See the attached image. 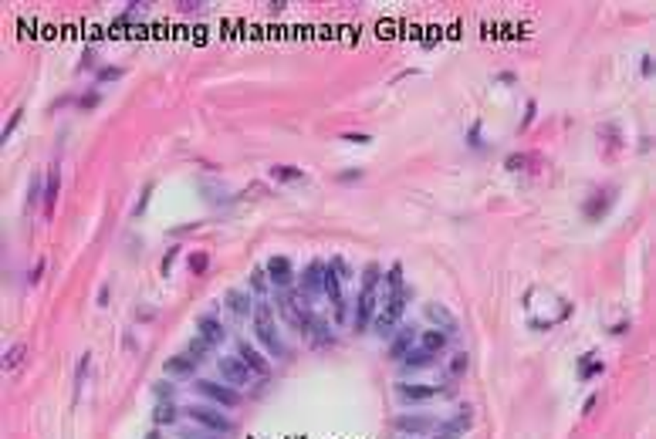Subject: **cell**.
I'll return each mask as SVG.
<instances>
[{"label": "cell", "mask_w": 656, "mask_h": 439, "mask_svg": "<svg viewBox=\"0 0 656 439\" xmlns=\"http://www.w3.org/2000/svg\"><path fill=\"white\" fill-rule=\"evenodd\" d=\"M254 332L261 338V345L267 348V355L274 359H285V341L278 338V328H274V304L267 301H254Z\"/></svg>", "instance_id": "6da1fadb"}, {"label": "cell", "mask_w": 656, "mask_h": 439, "mask_svg": "<svg viewBox=\"0 0 656 439\" xmlns=\"http://www.w3.org/2000/svg\"><path fill=\"white\" fill-rule=\"evenodd\" d=\"M410 294H413L410 287H399V291H393V294H389V301L382 304V311H376L372 328H376V335H379V338H393L396 335V325H399V318H403V311H406Z\"/></svg>", "instance_id": "7a4b0ae2"}, {"label": "cell", "mask_w": 656, "mask_h": 439, "mask_svg": "<svg viewBox=\"0 0 656 439\" xmlns=\"http://www.w3.org/2000/svg\"><path fill=\"white\" fill-rule=\"evenodd\" d=\"M278 311L285 314V321H288L294 332H308L312 328V304H308V298L301 294V291H288V294H281L278 298Z\"/></svg>", "instance_id": "3957f363"}, {"label": "cell", "mask_w": 656, "mask_h": 439, "mask_svg": "<svg viewBox=\"0 0 656 439\" xmlns=\"http://www.w3.org/2000/svg\"><path fill=\"white\" fill-rule=\"evenodd\" d=\"M183 413L190 415L193 422H200L203 429L217 433V436H230V433H234V422L220 413V409H213V406H200V402H193V406H186Z\"/></svg>", "instance_id": "277c9868"}, {"label": "cell", "mask_w": 656, "mask_h": 439, "mask_svg": "<svg viewBox=\"0 0 656 439\" xmlns=\"http://www.w3.org/2000/svg\"><path fill=\"white\" fill-rule=\"evenodd\" d=\"M193 388H196L203 399H210V402H217V406H224V409H237V406H240V392L230 388V386H220V382H210V379H196Z\"/></svg>", "instance_id": "5b68a950"}, {"label": "cell", "mask_w": 656, "mask_h": 439, "mask_svg": "<svg viewBox=\"0 0 656 439\" xmlns=\"http://www.w3.org/2000/svg\"><path fill=\"white\" fill-rule=\"evenodd\" d=\"M217 372H220V379H224V382H227L230 388L251 386V368L240 362L237 355H227V359L220 355V359H217Z\"/></svg>", "instance_id": "8992f818"}, {"label": "cell", "mask_w": 656, "mask_h": 439, "mask_svg": "<svg viewBox=\"0 0 656 439\" xmlns=\"http://www.w3.org/2000/svg\"><path fill=\"white\" fill-rule=\"evenodd\" d=\"M237 359L247 365V368H251V375H258V379H267V375H271V365H267V359H264V355L254 348V345H251V341H247V338H240V341H237Z\"/></svg>", "instance_id": "52a82bcc"}, {"label": "cell", "mask_w": 656, "mask_h": 439, "mask_svg": "<svg viewBox=\"0 0 656 439\" xmlns=\"http://www.w3.org/2000/svg\"><path fill=\"white\" fill-rule=\"evenodd\" d=\"M393 429H399V433H410V436H426V433H437V429H440V422H437V419H430V415H396Z\"/></svg>", "instance_id": "ba28073f"}, {"label": "cell", "mask_w": 656, "mask_h": 439, "mask_svg": "<svg viewBox=\"0 0 656 439\" xmlns=\"http://www.w3.org/2000/svg\"><path fill=\"white\" fill-rule=\"evenodd\" d=\"M264 270H267V281L278 287V291H285V287L294 284V264H291L288 257H271Z\"/></svg>", "instance_id": "9c48e42d"}, {"label": "cell", "mask_w": 656, "mask_h": 439, "mask_svg": "<svg viewBox=\"0 0 656 439\" xmlns=\"http://www.w3.org/2000/svg\"><path fill=\"white\" fill-rule=\"evenodd\" d=\"M372 318H376V291L362 287V291H359V301H355V318H352V328H355V332H366L369 325H372Z\"/></svg>", "instance_id": "30bf717a"}, {"label": "cell", "mask_w": 656, "mask_h": 439, "mask_svg": "<svg viewBox=\"0 0 656 439\" xmlns=\"http://www.w3.org/2000/svg\"><path fill=\"white\" fill-rule=\"evenodd\" d=\"M321 281H325V264H321V260H312V264L305 267V274H301V287H298V291L312 301L318 291H321Z\"/></svg>", "instance_id": "8fae6325"}, {"label": "cell", "mask_w": 656, "mask_h": 439, "mask_svg": "<svg viewBox=\"0 0 656 439\" xmlns=\"http://www.w3.org/2000/svg\"><path fill=\"white\" fill-rule=\"evenodd\" d=\"M196 332H200V338L207 341V345H220L224 338H227V328H224V321H217L213 314H200L196 318Z\"/></svg>", "instance_id": "7c38bea8"}, {"label": "cell", "mask_w": 656, "mask_h": 439, "mask_svg": "<svg viewBox=\"0 0 656 439\" xmlns=\"http://www.w3.org/2000/svg\"><path fill=\"white\" fill-rule=\"evenodd\" d=\"M413 341H417V328L413 325H406V328H399L393 338H389V359H406L410 355V348H413Z\"/></svg>", "instance_id": "4fadbf2b"}, {"label": "cell", "mask_w": 656, "mask_h": 439, "mask_svg": "<svg viewBox=\"0 0 656 439\" xmlns=\"http://www.w3.org/2000/svg\"><path fill=\"white\" fill-rule=\"evenodd\" d=\"M437 392H440V386H406V382H399L396 386V399L399 402H426Z\"/></svg>", "instance_id": "5bb4252c"}, {"label": "cell", "mask_w": 656, "mask_h": 439, "mask_svg": "<svg viewBox=\"0 0 656 439\" xmlns=\"http://www.w3.org/2000/svg\"><path fill=\"white\" fill-rule=\"evenodd\" d=\"M162 372H166L169 379H193L196 362H193L190 355H173V359H166V362H162Z\"/></svg>", "instance_id": "9a60e30c"}, {"label": "cell", "mask_w": 656, "mask_h": 439, "mask_svg": "<svg viewBox=\"0 0 656 439\" xmlns=\"http://www.w3.org/2000/svg\"><path fill=\"white\" fill-rule=\"evenodd\" d=\"M224 301H227V308L234 311L237 318L254 314V301H251V294H247V291H240V287H230V291L224 294Z\"/></svg>", "instance_id": "2e32d148"}, {"label": "cell", "mask_w": 656, "mask_h": 439, "mask_svg": "<svg viewBox=\"0 0 656 439\" xmlns=\"http://www.w3.org/2000/svg\"><path fill=\"white\" fill-rule=\"evenodd\" d=\"M423 314H426V318H430V321H433L440 332H446V335H453V332H457V318H453L444 304H426V308H423Z\"/></svg>", "instance_id": "e0dca14e"}, {"label": "cell", "mask_w": 656, "mask_h": 439, "mask_svg": "<svg viewBox=\"0 0 656 439\" xmlns=\"http://www.w3.org/2000/svg\"><path fill=\"white\" fill-rule=\"evenodd\" d=\"M471 422H473V409H471V406H464V409L453 415V419L440 422V429H437V433H453V436H460L464 429H471Z\"/></svg>", "instance_id": "ac0fdd59"}, {"label": "cell", "mask_w": 656, "mask_h": 439, "mask_svg": "<svg viewBox=\"0 0 656 439\" xmlns=\"http://www.w3.org/2000/svg\"><path fill=\"white\" fill-rule=\"evenodd\" d=\"M612 193H616V189H609V186H605V189H599V193H592V200L585 203V216H589V220L603 216L605 209H609V203H612Z\"/></svg>", "instance_id": "d6986e66"}, {"label": "cell", "mask_w": 656, "mask_h": 439, "mask_svg": "<svg viewBox=\"0 0 656 439\" xmlns=\"http://www.w3.org/2000/svg\"><path fill=\"white\" fill-rule=\"evenodd\" d=\"M467 365H471V355H467V352H453L450 362H446V382H457V379L467 372Z\"/></svg>", "instance_id": "ffe728a7"}, {"label": "cell", "mask_w": 656, "mask_h": 439, "mask_svg": "<svg viewBox=\"0 0 656 439\" xmlns=\"http://www.w3.org/2000/svg\"><path fill=\"white\" fill-rule=\"evenodd\" d=\"M446 332H440V328H433V332H423V338H420V348H426V352H444L446 348Z\"/></svg>", "instance_id": "44dd1931"}, {"label": "cell", "mask_w": 656, "mask_h": 439, "mask_svg": "<svg viewBox=\"0 0 656 439\" xmlns=\"http://www.w3.org/2000/svg\"><path fill=\"white\" fill-rule=\"evenodd\" d=\"M433 362H437V355L426 352V348H410V355L403 359L406 368H426V365H433Z\"/></svg>", "instance_id": "7402d4cb"}, {"label": "cell", "mask_w": 656, "mask_h": 439, "mask_svg": "<svg viewBox=\"0 0 656 439\" xmlns=\"http://www.w3.org/2000/svg\"><path fill=\"white\" fill-rule=\"evenodd\" d=\"M54 200H58V166L48 173V180H44V213H48V216H51V209H54Z\"/></svg>", "instance_id": "603a6c76"}, {"label": "cell", "mask_w": 656, "mask_h": 439, "mask_svg": "<svg viewBox=\"0 0 656 439\" xmlns=\"http://www.w3.org/2000/svg\"><path fill=\"white\" fill-rule=\"evenodd\" d=\"M176 419H180V413H176L173 402H159L156 413H153V422H156V426H173Z\"/></svg>", "instance_id": "cb8c5ba5"}, {"label": "cell", "mask_w": 656, "mask_h": 439, "mask_svg": "<svg viewBox=\"0 0 656 439\" xmlns=\"http://www.w3.org/2000/svg\"><path fill=\"white\" fill-rule=\"evenodd\" d=\"M271 180H278V182H301V180H305V173H301V169H294V166H271Z\"/></svg>", "instance_id": "d4e9b609"}, {"label": "cell", "mask_w": 656, "mask_h": 439, "mask_svg": "<svg viewBox=\"0 0 656 439\" xmlns=\"http://www.w3.org/2000/svg\"><path fill=\"white\" fill-rule=\"evenodd\" d=\"M308 332H312V345H315V348L332 345V328H328L325 321H312V328H308Z\"/></svg>", "instance_id": "484cf974"}, {"label": "cell", "mask_w": 656, "mask_h": 439, "mask_svg": "<svg viewBox=\"0 0 656 439\" xmlns=\"http://www.w3.org/2000/svg\"><path fill=\"white\" fill-rule=\"evenodd\" d=\"M41 203H44V182H41V176H34L27 186V209H37Z\"/></svg>", "instance_id": "4316f807"}, {"label": "cell", "mask_w": 656, "mask_h": 439, "mask_svg": "<svg viewBox=\"0 0 656 439\" xmlns=\"http://www.w3.org/2000/svg\"><path fill=\"white\" fill-rule=\"evenodd\" d=\"M27 355V345H14V348H7V355H3V372H14L17 365L24 362Z\"/></svg>", "instance_id": "83f0119b"}, {"label": "cell", "mask_w": 656, "mask_h": 439, "mask_svg": "<svg viewBox=\"0 0 656 439\" xmlns=\"http://www.w3.org/2000/svg\"><path fill=\"white\" fill-rule=\"evenodd\" d=\"M596 372H603V362H599L596 355H582V362H578V379H592Z\"/></svg>", "instance_id": "f1b7e54d"}, {"label": "cell", "mask_w": 656, "mask_h": 439, "mask_svg": "<svg viewBox=\"0 0 656 439\" xmlns=\"http://www.w3.org/2000/svg\"><path fill=\"white\" fill-rule=\"evenodd\" d=\"M186 355H190L193 362L200 365L203 359H207V355H210V345H207L203 338H193V341H190V348H186Z\"/></svg>", "instance_id": "f546056e"}, {"label": "cell", "mask_w": 656, "mask_h": 439, "mask_svg": "<svg viewBox=\"0 0 656 439\" xmlns=\"http://www.w3.org/2000/svg\"><path fill=\"white\" fill-rule=\"evenodd\" d=\"M153 395H156L159 402H173V395H176V386H169L166 379H162V382H153Z\"/></svg>", "instance_id": "4dcf8cb0"}, {"label": "cell", "mask_w": 656, "mask_h": 439, "mask_svg": "<svg viewBox=\"0 0 656 439\" xmlns=\"http://www.w3.org/2000/svg\"><path fill=\"white\" fill-rule=\"evenodd\" d=\"M251 291H254V294H264V291H267V270H264V267H254V270H251Z\"/></svg>", "instance_id": "1f68e13d"}, {"label": "cell", "mask_w": 656, "mask_h": 439, "mask_svg": "<svg viewBox=\"0 0 656 439\" xmlns=\"http://www.w3.org/2000/svg\"><path fill=\"white\" fill-rule=\"evenodd\" d=\"M379 264H366V270H362V287H369V291H376V284H379Z\"/></svg>", "instance_id": "d6a6232c"}, {"label": "cell", "mask_w": 656, "mask_h": 439, "mask_svg": "<svg viewBox=\"0 0 656 439\" xmlns=\"http://www.w3.org/2000/svg\"><path fill=\"white\" fill-rule=\"evenodd\" d=\"M186 264H190V270H193V274H203V270H207V264H210V257H207L203 250H196V254H190V260H186Z\"/></svg>", "instance_id": "836d02e7"}, {"label": "cell", "mask_w": 656, "mask_h": 439, "mask_svg": "<svg viewBox=\"0 0 656 439\" xmlns=\"http://www.w3.org/2000/svg\"><path fill=\"white\" fill-rule=\"evenodd\" d=\"M386 284H389V291H399V287H403V267H399V264H393V267H389Z\"/></svg>", "instance_id": "e575fe53"}, {"label": "cell", "mask_w": 656, "mask_h": 439, "mask_svg": "<svg viewBox=\"0 0 656 439\" xmlns=\"http://www.w3.org/2000/svg\"><path fill=\"white\" fill-rule=\"evenodd\" d=\"M21 115H24V112H21V108H17V112H14V115H10V122H7V129L0 132V142H7V139H10V135H14V129H17V126H21Z\"/></svg>", "instance_id": "d590c367"}, {"label": "cell", "mask_w": 656, "mask_h": 439, "mask_svg": "<svg viewBox=\"0 0 656 439\" xmlns=\"http://www.w3.org/2000/svg\"><path fill=\"white\" fill-rule=\"evenodd\" d=\"M88 359H92V355L85 352V355H81V362H78V372H75V392L81 388V382H85V375H88Z\"/></svg>", "instance_id": "8d00e7d4"}, {"label": "cell", "mask_w": 656, "mask_h": 439, "mask_svg": "<svg viewBox=\"0 0 656 439\" xmlns=\"http://www.w3.org/2000/svg\"><path fill=\"white\" fill-rule=\"evenodd\" d=\"M504 166H507L511 173H518V169H525V166H528V155H511V159H507Z\"/></svg>", "instance_id": "74e56055"}, {"label": "cell", "mask_w": 656, "mask_h": 439, "mask_svg": "<svg viewBox=\"0 0 656 439\" xmlns=\"http://www.w3.org/2000/svg\"><path fill=\"white\" fill-rule=\"evenodd\" d=\"M115 78H122V68H102L99 71V85L102 81H115Z\"/></svg>", "instance_id": "f35d334b"}, {"label": "cell", "mask_w": 656, "mask_h": 439, "mask_svg": "<svg viewBox=\"0 0 656 439\" xmlns=\"http://www.w3.org/2000/svg\"><path fill=\"white\" fill-rule=\"evenodd\" d=\"M531 122H535V102H528V105H525V122H521V129H528Z\"/></svg>", "instance_id": "ab89813d"}, {"label": "cell", "mask_w": 656, "mask_h": 439, "mask_svg": "<svg viewBox=\"0 0 656 439\" xmlns=\"http://www.w3.org/2000/svg\"><path fill=\"white\" fill-rule=\"evenodd\" d=\"M41 274H44V260H37V264H34V274H31V284H37V281H41Z\"/></svg>", "instance_id": "60d3db41"}, {"label": "cell", "mask_w": 656, "mask_h": 439, "mask_svg": "<svg viewBox=\"0 0 656 439\" xmlns=\"http://www.w3.org/2000/svg\"><path fill=\"white\" fill-rule=\"evenodd\" d=\"M95 105H99V92H92V95L81 98V108H95Z\"/></svg>", "instance_id": "b9f144b4"}, {"label": "cell", "mask_w": 656, "mask_h": 439, "mask_svg": "<svg viewBox=\"0 0 656 439\" xmlns=\"http://www.w3.org/2000/svg\"><path fill=\"white\" fill-rule=\"evenodd\" d=\"M643 75H653V54H643Z\"/></svg>", "instance_id": "7bdbcfd3"}, {"label": "cell", "mask_w": 656, "mask_h": 439, "mask_svg": "<svg viewBox=\"0 0 656 439\" xmlns=\"http://www.w3.org/2000/svg\"><path fill=\"white\" fill-rule=\"evenodd\" d=\"M200 7H203V3H190V0H183V3H180V10H186V14H190V10H200Z\"/></svg>", "instance_id": "ee69618b"}, {"label": "cell", "mask_w": 656, "mask_h": 439, "mask_svg": "<svg viewBox=\"0 0 656 439\" xmlns=\"http://www.w3.org/2000/svg\"><path fill=\"white\" fill-rule=\"evenodd\" d=\"M183 439H210V436H207V433H186Z\"/></svg>", "instance_id": "f6af8a7d"}, {"label": "cell", "mask_w": 656, "mask_h": 439, "mask_svg": "<svg viewBox=\"0 0 656 439\" xmlns=\"http://www.w3.org/2000/svg\"><path fill=\"white\" fill-rule=\"evenodd\" d=\"M433 439H460V436H453V433H437Z\"/></svg>", "instance_id": "bcb514c9"}, {"label": "cell", "mask_w": 656, "mask_h": 439, "mask_svg": "<svg viewBox=\"0 0 656 439\" xmlns=\"http://www.w3.org/2000/svg\"><path fill=\"white\" fill-rule=\"evenodd\" d=\"M146 439H159V433H156V429H153V433H149V436H146Z\"/></svg>", "instance_id": "7dc6e473"}]
</instances>
